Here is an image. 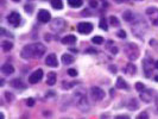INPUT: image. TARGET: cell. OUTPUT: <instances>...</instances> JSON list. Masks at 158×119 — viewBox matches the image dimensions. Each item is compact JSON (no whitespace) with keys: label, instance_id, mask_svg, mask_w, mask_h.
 I'll use <instances>...</instances> for the list:
<instances>
[{"label":"cell","instance_id":"obj_42","mask_svg":"<svg viewBox=\"0 0 158 119\" xmlns=\"http://www.w3.org/2000/svg\"><path fill=\"white\" fill-rule=\"evenodd\" d=\"M155 80H156V81H158V75L156 76V78H155Z\"/></svg>","mask_w":158,"mask_h":119},{"label":"cell","instance_id":"obj_35","mask_svg":"<svg viewBox=\"0 0 158 119\" xmlns=\"http://www.w3.org/2000/svg\"><path fill=\"white\" fill-rule=\"evenodd\" d=\"M118 36H119L120 38H125V37H126V32H125L124 30H120V31L118 32Z\"/></svg>","mask_w":158,"mask_h":119},{"label":"cell","instance_id":"obj_22","mask_svg":"<svg viewBox=\"0 0 158 119\" xmlns=\"http://www.w3.org/2000/svg\"><path fill=\"white\" fill-rule=\"evenodd\" d=\"M51 6L55 10H62L63 2H62V0H51Z\"/></svg>","mask_w":158,"mask_h":119},{"label":"cell","instance_id":"obj_30","mask_svg":"<svg viewBox=\"0 0 158 119\" xmlns=\"http://www.w3.org/2000/svg\"><path fill=\"white\" fill-rule=\"evenodd\" d=\"M26 105H27V106H30V107H32V106L35 105V99H32V98H29V99L26 100Z\"/></svg>","mask_w":158,"mask_h":119},{"label":"cell","instance_id":"obj_9","mask_svg":"<svg viewBox=\"0 0 158 119\" xmlns=\"http://www.w3.org/2000/svg\"><path fill=\"white\" fill-rule=\"evenodd\" d=\"M143 68H144V73H145V76L146 78H150L151 74H152V61L146 57L143 62Z\"/></svg>","mask_w":158,"mask_h":119},{"label":"cell","instance_id":"obj_43","mask_svg":"<svg viewBox=\"0 0 158 119\" xmlns=\"http://www.w3.org/2000/svg\"><path fill=\"white\" fill-rule=\"evenodd\" d=\"M13 1H14V2H18V1H20V0H13Z\"/></svg>","mask_w":158,"mask_h":119},{"label":"cell","instance_id":"obj_41","mask_svg":"<svg viewBox=\"0 0 158 119\" xmlns=\"http://www.w3.org/2000/svg\"><path fill=\"white\" fill-rule=\"evenodd\" d=\"M156 107H157V110H158V95H157V98H156Z\"/></svg>","mask_w":158,"mask_h":119},{"label":"cell","instance_id":"obj_5","mask_svg":"<svg viewBox=\"0 0 158 119\" xmlns=\"http://www.w3.org/2000/svg\"><path fill=\"white\" fill-rule=\"evenodd\" d=\"M64 27H66V21L62 18H55L51 21V29L55 32H61V31L64 30Z\"/></svg>","mask_w":158,"mask_h":119},{"label":"cell","instance_id":"obj_34","mask_svg":"<svg viewBox=\"0 0 158 119\" xmlns=\"http://www.w3.org/2000/svg\"><path fill=\"white\" fill-rule=\"evenodd\" d=\"M142 118L148 119V118H149V115H148L146 112H143V113H140V115L138 116V119H142Z\"/></svg>","mask_w":158,"mask_h":119},{"label":"cell","instance_id":"obj_37","mask_svg":"<svg viewBox=\"0 0 158 119\" xmlns=\"http://www.w3.org/2000/svg\"><path fill=\"white\" fill-rule=\"evenodd\" d=\"M117 118L118 119H128L130 117H128V116H118Z\"/></svg>","mask_w":158,"mask_h":119},{"label":"cell","instance_id":"obj_27","mask_svg":"<svg viewBox=\"0 0 158 119\" xmlns=\"http://www.w3.org/2000/svg\"><path fill=\"white\" fill-rule=\"evenodd\" d=\"M109 21H111V24H112V25H114V26H119V25H120V23H119L118 18H117V17H114V16L109 17Z\"/></svg>","mask_w":158,"mask_h":119},{"label":"cell","instance_id":"obj_21","mask_svg":"<svg viewBox=\"0 0 158 119\" xmlns=\"http://www.w3.org/2000/svg\"><path fill=\"white\" fill-rule=\"evenodd\" d=\"M1 47H2V50L4 51H10L12 48H13V44L11 43V42H8V41H4L2 43H1Z\"/></svg>","mask_w":158,"mask_h":119},{"label":"cell","instance_id":"obj_7","mask_svg":"<svg viewBox=\"0 0 158 119\" xmlns=\"http://www.w3.org/2000/svg\"><path fill=\"white\" fill-rule=\"evenodd\" d=\"M43 78V70L37 69L29 76V84H38Z\"/></svg>","mask_w":158,"mask_h":119},{"label":"cell","instance_id":"obj_24","mask_svg":"<svg viewBox=\"0 0 158 119\" xmlns=\"http://www.w3.org/2000/svg\"><path fill=\"white\" fill-rule=\"evenodd\" d=\"M124 19L126 21H131V20H134V17H133V13L131 11H126L124 12Z\"/></svg>","mask_w":158,"mask_h":119},{"label":"cell","instance_id":"obj_14","mask_svg":"<svg viewBox=\"0 0 158 119\" xmlns=\"http://www.w3.org/2000/svg\"><path fill=\"white\" fill-rule=\"evenodd\" d=\"M1 72H2V74H5V75H11V74H13L14 68H13L12 64L5 63V64H2V67H1Z\"/></svg>","mask_w":158,"mask_h":119},{"label":"cell","instance_id":"obj_15","mask_svg":"<svg viewBox=\"0 0 158 119\" xmlns=\"http://www.w3.org/2000/svg\"><path fill=\"white\" fill-rule=\"evenodd\" d=\"M62 43L63 44H74V43H76V37L74 35H68L62 38Z\"/></svg>","mask_w":158,"mask_h":119},{"label":"cell","instance_id":"obj_36","mask_svg":"<svg viewBox=\"0 0 158 119\" xmlns=\"http://www.w3.org/2000/svg\"><path fill=\"white\" fill-rule=\"evenodd\" d=\"M89 5H90V7H97V1L96 0H90V2H89Z\"/></svg>","mask_w":158,"mask_h":119},{"label":"cell","instance_id":"obj_10","mask_svg":"<svg viewBox=\"0 0 158 119\" xmlns=\"http://www.w3.org/2000/svg\"><path fill=\"white\" fill-rule=\"evenodd\" d=\"M154 97V91L152 89H143L140 92V99L144 103H151Z\"/></svg>","mask_w":158,"mask_h":119},{"label":"cell","instance_id":"obj_31","mask_svg":"<svg viewBox=\"0 0 158 119\" xmlns=\"http://www.w3.org/2000/svg\"><path fill=\"white\" fill-rule=\"evenodd\" d=\"M68 74H69L70 76H73V78H74V76H76V75H78V72H76V69H73V68H72V69H69V70H68Z\"/></svg>","mask_w":158,"mask_h":119},{"label":"cell","instance_id":"obj_11","mask_svg":"<svg viewBox=\"0 0 158 119\" xmlns=\"http://www.w3.org/2000/svg\"><path fill=\"white\" fill-rule=\"evenodd\" d=\"M7 20H8V23H10L11 25H13V26H18L19 23H20V14L17 13V12H12V13H10Z\"/></svg>","mask_w":158,"mask_h":119},{"label":"cell","instance_id":"obj_33","mask_svg":"<svg viewBox=\"0 0 158 119\" xmlns=\"http://www.w3.org/2000/svg\"><path fill=\"white\" fill-rule=\"evenodd\" d=\"M5 97H6V99H7L8 101H12V100L14 99V97H13L12 94H10V92H6V93H5Z\"/></svg>","mask_w":158,"mask_h":119},{"label":"cell","instance_id":"obj_13","mask_svg":"<svg viewBox=\"0 0 158 119\" xmlns=\"http://www.w3.org/2000/svg\"><path fill=\"white\" fill-rule=\"evenodd\" d=\"M45 63H47V66L52 67V68L57 67V66H58V61H57L56 55H55V54H50V55H48V57L45 58Z\"/></svg>","mask_w":158,"mask_h":119},{"label":"cell","instance_id":"obj_1","mask_svg":"<svg viewBox=\"0 0 158 119\" xmlns=\"http://www.w3.org/2000/svg\"><path fill=\"white\" fill-rule=\"evenodd\" d=\"M45 52V45L42 43H35L25 45L21 50V57L25 60L29 58H41Z\"/></svg>","mask_w":158,"mask_h":119},{"label":"cell","instance_id":"obj_38","mask_svg":"<svg viewBox=\"0 0 158 119\" xmlns=\"http://www.w3.org/2000/svg\"><path fill=\"white\" fill-rule=\"evenodd\" d=\"M111 51H112V52H113V54H117V52H118V49H117V48H115V47H113V48H112V49H111Z\"/></svg>","mask_w":158,"mask_h":119},{"label":"cell","instance_id":"obj_40","mask_svg":"<svg viewBox=\"0 0 158 119\" xmlns=\"http://www.w3.org/2000/svg\"><path fill=\"white\" fill-rule=\"evenodd\" d=\"M155 68H156V69H158V61H156V62H155Z\"/></svg>","mask_w":158,"mask_h":119},{"label":"cell","instance_id":"obj_39","mask_svg":"<svg viewBox=\"0 0 158 119\" xmlns=\"http://www.w3.org/2000/svg\"><path fill=\"white\" fill-rule=\"evenodd\" d=\"M4 82H5V81H4V79H1V80H0V86H4V85H5Z\"/></svg>","mask_w":158,"mask_h":119},{"label":"cell","instance_id":"obj_4","mask_svg":"<svg viewBox=\"0 0 158 119\" xmlns=\"http://www.w3.org/2000/svg\"><path fill=\"white\" fill-rule=\"evenodd\" d=\"M90 97H92V99L94 101H100V100H102L105 98V92L100 87L94 86V87L90 88Z\"/></svg>","mask_w":158,"mask_h":119},{"label":"cell","instance_id":"obj_6","mask_svg":"<svg viewBox=\"0 0 158 119\" xmlns=\"http://www.w3.org/2000/svg\"><path fill=\"white\" fill-rule=\"evenodd\" d=\"M78 31L80 33H83V35H87V33H90L93 31V24L92 23H87V21H82L78 25Z\"/></svg>","mask_w":158,"mask_h":119},{"label":"cell","instance_id":"obj_23","mask_svg":"<svg viewBox=\"0 0 158 119\" xmlns=\"http://www.w3.org/2000/svg\"><path fill=\"white\" fill-rule=\"evenodd\" d=\"M68 4H69V6H72V7H81L82 6V0H68Z\"/></svg>","mask_w":158,"mask_h":119},{"label":"cell","instance_id":"obj_19","mask_svg":"<svg viewBox=\"0 0 158 119\" xmlns=\"http://www.w3.org/2000/svg\"><path fill=\"white\" fill-rule=\"evenodd\" d=\"M125 72H126L127 74H130V75H134L136 72H137V67H136L134 64H132V63H128V64L126 66V68H125Z\"/></svg>","mask_w":158,"mask_h":119},{"label":"cell","instance_id":"obj_29","mask_svg":"<svg viewBox=\"0 0 158 119\" xmlns=\"http://www.w3.org/2000/svg\"><path fill=\"white\" fill-rule=\"evenodd\" d=\"M24 10H25V12H27V13H32L33 6H32V5H25V6H24Z\"/></svg>","mask_w":158,"mask_h":119},{"label":"cell","instance_id":"obj_12","mask_svg":"<svg viewBox=\"0 0 158 119\" xmlns=\"http://www.w3.org/2000/svg\"><path fill=\"white\" fill-rule=\"evenodd\" d=\"M50 19H51V14H50V12H48L47 10H41V11L38 12V20H39V21H42V23H48V21H50Z\"/></svg>","mask_w":158,"mask_h":119},{"label":"cell","instance_id":"obj_32","mask_svg":"<svg viewBox=\"0 0 158 119\" xmlns=\"http://www.w3.org/2000/svg\"><path fill=\"white\" fill-rule=\"evenodd\" d=\"M75 85H76V82H68V85H63L62 87H63L64 89H66V88L68 89V88H72V87H74Z\"/></svg>","mask_w":158,"mask_h":119},{"label":"cell","instance_id":"obj_16","mask_svg":"<svg viewBox=\"0 0 158 119\" xmlns=\"http://www.w3.org/2000/svg\"><path fill=\"white\" fill-rule=\"evenodd\" d=\"M47 84L49 86H54L56 84V74L54 72H50L48 73V76H47Z\"/></svg>","mask_w":158,"mask_h":119},{"label":"cell","instance_id":"obj_25","mask_svg":"<svg viewBox=\"0 0 158 119\" xmlns=\"http://www.w3.org/2000/svg\"><path fill=\"white\" fill-rule=\"evenodd\" d=\"M99 26H100V29H101V30H105V31H107V30H108V26H107V21H106V19H105V18H101V19H100Z\"/></svg>","mask_w":158,"mask_h":119},{"label":"cell","instance_id":"obj_3","mask_svg":"<svg viewBox=\"0 0 158 119\" xmlns=\"http://www.w3.org/2000/svg\"><path fill=\"white\" fill-rule=\"evenodd\" d=\"M124 51H125V54L127 55V57H128L131 61L137 60L138 56H139V49H138V47H137L136 44H132V43L126 44L125 48H124Z\"/></svg>","mask_w":158,"mask_h":119},{"label":"cell","instance_id":"obj_8","mask_svg":"<svg viewBox=\"0 0 158 119\" xmlns=\"http://www.w3.org/2000/svg\"><path fill=\"white\" fill-rule=\"evenodd\" d=\"M146 14L150 17L154 25H158V8L157 7H149L146 10Z\"/></svg>","mask_w":158,"mask_h":119},{"label":"cell","instance_id":"obj_2","mask_svg":"<svg viewBox=\"0 0 158 119\" xmlns=\"http://www.w3.org/2000/svg\"><path fill=\"white\" fill-rule=\"evenodd\" d=\"M74 97V100H75V104L76 106L79 107L82 112H88L89 109H90V105H89V101H88V97L86 94V91L80 87V88H76V91L74 92L73 94Z\"/></svg>","mask_w":158,"mask_h":119},{"label":"cell","instance_id":"obj_20","mask_svg":"<svg viewBox=\"0 0 158 119\" xmlns=\"http://www.w3.org/2000/svg\"><path fill=\"white\" fill-rule=\"evenodd\" d=\"M117 88H119V89H126L127 88V84L125 82V80L123 78H118V80H117Z\"/></svg>","mask_w":158,"mask_h":119},{"label":"cell","instance_id":"obj_17","mask_svg":"<svg viewBox=\"0 0 158 119\" xmlns=\"http://www.w3.org/2000/svg\"><path fill=\"white\" fill-rule=\"evenodd\" d=\"M10 84L13 88H25V85L23 84V81L20 79H13Z\"/></svg>","mask_w":158,"mask_h":119},{"label":"cell","instance_id":"obj_18","mask_svg":"<svg viewBox=\"0 0 158 119\" xmlns=\"http://www.w3.org/2000/svg\"><path fill=\"white\" fill-rule=\"evenodd\" d=\"M62 62H63V64H72V63L74 62L73 55H70V54H64V55H62Z\"/></svg>","mask_w":158,"mask_h":119},{"label":"cell","instance_id":"obj_26","mask_svg":"<svg viewBox=\"0 0 158 119\" xmlns=\"http://www.w3.org/2000/svg\"><path fill=\"white\" fill-rule=\"evenodd\" d=\"M92 42H93L94 44H102V43H103V38H102L101 36H95V37L92 38Z\"/></svg>","mask_w":158,"mask_h":119},{"label":"cell","instance_id":"obj_28","mask_svg":"<svg viewBox=\"0 0 158 119\" xmlns=\"http://www.w3.org/2000/svg\"><path fill=\"white\" fill-rule=\"evenodd\" d=\"M136 89H137L138 92H142L143 89H145V86H144L142 82H137V84H136Z\"/></svg>","mask_w":158,"mask_h":119}]
</instances>
